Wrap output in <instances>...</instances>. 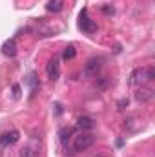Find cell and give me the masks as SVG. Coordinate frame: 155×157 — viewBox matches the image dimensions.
<instances>
[{
    "mask_svg": "<svg viewBox=\"0 0 155 157\" xmlns=\"http://www.w3.org/2000/svg\"><path fill=\"white\" fill-rule=\"evenodd\" d=\"M155 78V68L153 66H148V68H135L130 75V84L131 86H142L144 82L148 80H153Z\"/></svg>",
    "mask_w": 155,
    "mask_h": 157,
    "instance_id": "6da1fadb",
    "label": "cell"
},
{
    "mask_svg": "<svg viewBox=\"0 0 155 157\" xmlns=\"http://www.w3.org/2000/svg\"><path fill=\"white\" fill-rule=\"evenodd\" d=\"M95 144V135L91 133H78L73 137V152H84Z\"/></svg>",
    "mask_w": 155,
    "mask_h": 157,
    "instance_id": "7a4b0ae2",
    "label": "cell"
},
{
    "mask_svg": "<svg viewBox=\"0 0 155 157\" xmlns=\"http://www.w3.org/2000/svg\"><path fill=\"white\" fill-rule=\"evenodd\" d=\"M78 28H80L84 33H89V35L97 31V22L88 17V9H82V13H80V17H78Z\"/></svg>",
    "mask_w": 155,
    "mask_h": 157,
    "instance_id": "3957f363",
    "label": "cell"
},
{
    "mask_svg": "<svg viewBox=\"0 0 155 157\" xmlns=\"http://www.w3.org/2000/svg\"><path fill=\"white\" fill-rule=\"evenodd\" d=\"M46 73H47L49 80H57V78L60 77V59L57 55L46 64Z\"/></svg>",
    "mask_w": 155,
    "mask_h": 157,
    "instance_id": "277c9868",
    "label": "cell"
},
{
    "mask_svg": "<svg viewBox=\"0 0 155 157\" xmlns=\"http://www.w3.org/2000/svg\"><path fill=\"white\" fill-rule=\"evenodd\" d=\"M18 139H20V132H18V130H9V132H4V133L0 135L2 146H13V144L18 143Z\"/></svg>",
    "mask_w": 155,
    "mask_h": 157,
    "instance_id": "5b68a950",
    "label": "cell"
},
{
    "mask_svg": "<svg viewBox=\"0 0 155 157\" xmlns=\"http://www.w3.org/2000/svg\"><path fill=\"white\" fill-rule=\"evenodd\" d=\"M99 70H100V59H97V57H91V59L86 62V66H84V71H86V75H89V77H95Z\"/></svg>",
    "mask_w": 155,
    "mask_h": 157,
    "instance_id": "8992f818",
    "label": "cell"
},
{
    "mask_svg": "<svg viewBox=\"0 0 155 157\" xmlns=\"http://www.w3.org/2000/svg\"><path fill=\"white\" fill-rule=\"evenodd\" d=\"M17 51H18V48H17V42L11 39V40H6L4 44H2V53L6 55V57H15L17 55Z\"/></svg>",
    "mask_w": 155,
    "mask_h": 157,
    "instance_id": "52a82bcc",
    "label": "cell"
},
{
    "mask_svg": "<svg viewBox=\"0 0 155 157\" xmlns=\"http://www.w3.org/2000/svg\"><path fill=\"white\" fill-rule=\"evenodd\" d=\"M135 99L137 101H141V102H148V101H152L153 99V90H150V88H139V91L135 93Z\"/></svg>",
    "mask_w": 155,
    "mask_h": 157,
    "instance_id": "ba28073f",
    "label": "cell"
},
{
    "mask_svg": "<svg viewBox=\"0 0 155 157\" xmlns=\"http://www.w3.org/2000/svg\"><path fill=\"white\" fill-rule=\"evenodd\" d=\"M77 126L80 128V130H93L95 128V121L91 117H88V115H82V117H78V121H77Z\"/></svg>",
    "mask_w": 155,
    "mask_h": 157,
    "instance_id": "9c48e42d",
    "label": "cell"
},
{
    "mask_svg": "<svg viewBox=\"0 0 155 157\" xmlns=\"http://www.w3.org/2000/svg\"><path fill=\"white\" fill-rule=\"evenodd\" d=\"M64 9V0H47L46 4V11L49 13H60Z\"/></svg>",
    "mask_w": 155,
    "mask_h": 157,
    "instance_id": "30bf717a",
    "label": "cell"
},
{
    "mask_svg": "<svg viewBox=\"0 0 155 157\" xmlns=\"http://www.w3.org/2000/svg\"><path fill=\"white\" fill-rule=\"evenodd\" d=\"M75 55H77V49H75L73 44L66 46L64 51H62V59H64V60H71V59H75Z\"/></svg>",
    "mask_w": 155,
    "mask_h": 157,
    "instance_id": "8fae6325",
    "label": "cell"
},
{
    "mask_svg": "<svg viewBox=\"0 0 155 157\" xmlns=\"http://www.w3.org/2000/svg\"><path fill=\"white\" fill-rule=\"evenodd\" d=\"M20 157H37V152L31 146H26V148L20 150Z\"/></svg>",
    "mask_w": 155,
    "mask_h": 157,
    "instance_id": "7c38bea8",
    "label": "cell"
},
{
    "mask_svg": "<svg viewBox=\"0 0 155 157\" xmlns=\"http://www.w3.org/2000/svg\"><path fill=\"white\" fill-rule=\"evenodd\" d=\"M100 11H102L104 15H113V13H115V9H113L112 6H108V4H106V6H102V7H100Z\"/></svg>",
    "mask_w": 155,
    "mask_h": 157,
    "instance_id": "4fadbf2b",
    "label": "cell"
},
{
    "mask_svg": "<svg viewBox=\"0 0 155 157\" xmlns=\"http://www.w3.org/2000/svg\"><path fill=\"white\" fill-rule=\"evenodd\" d=\"M13 95H15V99L20 97V86L18 84H13Z\"/></svg>",
    "mask_w": 155,
    "mask_h": 157,
    "instance_id": "5bb4252c",
    "label": "cell"
}]
</instances>
